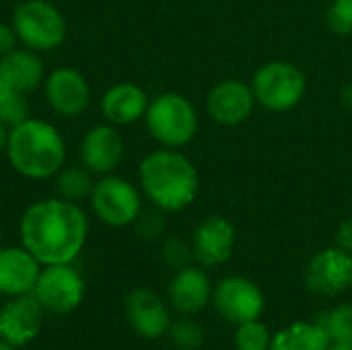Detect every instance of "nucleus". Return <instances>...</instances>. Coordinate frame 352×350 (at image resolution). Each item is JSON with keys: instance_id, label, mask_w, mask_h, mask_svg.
Masks as SVG:
<instances>
[{"instance_id": "1", "label": "nucleus", "mask_w": 352, "mask_h": 350, "mask_svg": "<svg viewBox=\"0 0 352 350\" xmlns=\"http://www.w3.org/2000/svg\"><path fill=\"white\" fill-rule=\"evenodd\" d=\"M21 245L29 250L41 266L72 264L82 252L89 235V219L80 204L43 198L27 206L19 223Z\"/></svg>"}, {"instance_id": "2", "label": "nucleus", "mask_w": 352, "mask_h": 350, "mask_svg": "<svg viewBox=\"0 0 352 350\" xmlns=\"http://www.w3.org/2000/svg\"><path fill=\"white\" fill-rule=\"evenodd\" d=\"M138 182L144 196L163 212L188 208L200 190V175L194 163L177 149L165 146L140 161Z\"/></svg>"}, {"instance_id": "3", "label": "nucleus", "mask_w": 352, "mask_h": 350, "mask_svg": "<svg viewBox=\"0 0 352 350\" xmlns=\"http://www.w3.org/2000/svg\"><path fill=\"white\" fill-rule=\"evenodd\" d=\"M4 153L19 175L27 179H47L64 167L66 142L54 124L29 116L8 128Z\"/></svg>"}, {"instance_id": "4", "label": "nucleus", "mask_w": 352, "mask_h": 350, "mask_svg": "<svg viewBox=\"0 0 352 350\" xmlns=\"http://www.w3.org/2000/svg\"><path fill=\"white\" fill-rule=\"evenodd\" d=\"M144 122L148 134L165 149H182L190 144L198 132L196 107L179 93H161L151 99Z\"/></svg>"}, {"instance_id": "5", "label": "nucleus", "mask_w": 352, "mask_h": 350, "mask_svg": "<svg viewBox=\"0 0 352 350\" xmlns=\"http://www.w3.org/2000/svg\"><path fill=\"white\" fill-rule=\"evenodd\" d=\"M10 25L19 41L33 52H52L66 39V19L47 0L19 2L12 10Z\"/></svg>"}, {"instance_id": "6", "label": "nucleus", "mask_w": 352, "mask_h": 350, "mask_svg": "<svg viewBox=\"0 0 352 350\" xmlns=\"http://www.w3.org/2000/svg\"><path fill=\"white\" fill-rule=\"evenodd\" d=\"M256 103L268 111H289L297 107L307 91V78L299 66L285 60L262 64L252 80Z\"/></svg>"}, {"instance_id": "7", "label": "nucleus", "mask_w": 352, "mask_h": 350, "mask_svg": "<svg viewBox=\"0 0 352 350\" xmlns=\"http://www.w3.org/2000/svg\"><path fill=\"white\" fill-rule=\"evenodd\" d=\"M89 202L97 219L109 227L132 225L142 210L138 188L113 173L101 175V179L95 182Z\"/></svg>"}, {"instance_id": "8", "label": "nucleus", "mask_w": 352, "mask_h": 350, "mask_svg": "<svg viewBox=\"0 0 352 350\" xmlns=\"http://www.w3.org/2000/svg\"><path fill=\"white\" fill-rule=\"evenodd\" d=\"M33 297L47 314H72L85 299V281L72 264L43 266L33 289Z\"/></svg>"}, {"instance_id": "9", "label": "nucleus", "mask_w": 352, "mask_h": 350, "mask_svg": "<svg viewBox=\"0 0 352 350\" xmlns=\"http://www.w3.org/2000/svg\"><path fill=\"white\" fill-rule=\"evenodd\" d=\"M212 301L217 311L235 324L258 320L264 311V295L260 287L245 276L223 278L212 291Z\"/></svg>"}, {"instance_id": "10", "label": "nucleus", "mask_w": 352, "mask_h": 350, "mask_svg": "<svg viewBox=\"0 0 352 350\" xmlns=\"http://www.w3.org/2000/svg\"><path fill=\"white\" fill-rule=\"evenodd\" d=\"M43 87L50 107L62 118H76L85 113L91 103L89 80L72 66H60L52 70L45 76Z\"/></svg>"}, {"instance_id": "11", "label": "nucleus", "mask_w": 352, "mask_h": 350, "mask_svg": "<svg viewBox=\"0 0 352 350\" xmlns=\"http://www.w3.org/2000/svg\"><path fill=\"white\" fill-rule=\"evenodd\" d=\"M305 285L322 297H336L352 285V254L328 248L311 258L305 270Z\"/></svg>"}, {"instance_id": "12", "label": "nucleus", "mask_w": 352, "mask_h": 350, "mask_svg": "<svg viewBox=\"0 0 352 350\" xmlns=\"http://www.w3.org/2000/svg\"><path fill=\"white\" fill-rule=\"evenodd\" d=\"M43 316L45 309L33 293L8 297V301L0 307V340L16 349L29 344L41 332Z\"/></svg>"}, {"instance_id": "13", "label": "nucleus", "mask_w": 352, "mask_h": 350, "mask_svg": "<svg viewBox=\"0 0 352 350\" xmlns=\"http://www.w3.org/2000/svg\"><path fill=\"white\" fill-rule=\"evenodd\" d=\"M256 105L254 89L237 78H227L217 83L206 97V111L212 122L221 126L243 124Z\"/></svg>"}, {"instance_id": "14", "label": "nucleus", "mask_w": 352, "mask_h": 350, "mask_svg": "<svg viewBox=\"0 0 352 350\" xmlns=\"http://www.w3.org/2000/svg\"><path fill=\"white\" fill-rule=\"evenodd\" d=\"M124 159V140L113 124H99L87 130L80 140V161L97 175L113 173Z\"/></svg>"}, {"instance_id": "15", "label": "nucleus", "mask_w": 352, "mask_h": 350, "mask_svg": "<svg viewBox=\"0 0 352 350\" xmlns=\"http://www.w3.org/2000/svg\"><path fill=\"white\" fill-rule=\"evenodd\" d=\"M235 248V227L229 219L212 215L204 219L194 231V258L206 266H221L233 256Z\"/></svg>"}, {"instance_id": "16", "label": "nucleus", "mask_w": 352, "mask_h": 350, "mask_svg": "<svg viewBox=\"0 0 352 350\" xmlns=\"http://www.w3.org/2000/svg\"><path fill=\"white\" fill-rule=\"evenodd\" d=\"M126 318L142 338H159L169 332L171 318L163 299L151 289H134L126 299Z\"/></svg>"}, {"instance_id": "17", "label": "nucleus", "mask_w": 352, "mask_h": 350, "mask_svg": "<svg viewBox=\"0 0 352 350\" xmlns=\"http://www.w3.org/2000/svg\"><path fill=\"white\" fill-rule=\"evenodd\" d=\"M39 272V260L23 245L0 248V295L19 297L33 293Z\"/></svg>"}, {"instance_id": "18", "label": "nucleus", "mask_w": 352, "mask_h": 350, "mask_svg": "<svg viewBox=\"0 0 352 350\" xmlns=\"http://www.w3.org/2000/svg\"><path fill=\"white\" fill-rule=\"evenodd\" d=\"M148 95L134 83H118L109 87L101 97V113L113 126H128L144 118L148 107Z\"/></svg>"}, {"instance_id": "19", "label": "nucleus", "mask_w": 352, "mask_h": 350, "mask_svg": "<svg viewBox=\"0 0 352 350\" xmlns=\"http://www.w3.org/2000/svg\"><path fill=\"white\" fill-rule=\"evenodd\" d=\"M0 74L19 93L27 95L39 89L45 80V66L37 52L29 47H14L12 52L0 56Z\"/></svg>"}, {"instance_id": "20", "label": "nucleus", "mask_w": 352, "mask_h": 350, "mask_svg": "<svg viewBox=\"0 0 352 350\" xmlns=\"http://www.w3.org/2000/svg\"><path fill=\"white\" fill-rule=\"evenodd\" d=\"M210 281L200 268L184 266L169 283V301L182 314H198L210 299Z\"/></svg>"}, {"instance_id": "21", "label": "nucleus", "mask_w": 352, "mask_h": 350, "mask_svg": "<svg viewBox=\"0 0 352 350\" xmlns=\"http://www.w3.org/2000/svg\"><path fill=\"white\" fill-rule=\"evenodd\" d=\"M330 336L322 324L295 322L272 336L268 350H328Z\"/></svg>"}, {"instance_id": "22", "label": "nucleus", "mask_w": 352, "mask_h": 350, "mask_svg": "<svg viewBox=\"0 0 352 350\" xmlns=\"http://www.w3.org/2000/svg\"><path fill=\"white\" fill-rule=\"evenodd\" d=\"M56 192L60 198L70 202H80L93 192V173L82 165H64L56 175Z\"/></svg>"}, {"instance_id": "23", "label": "nucleus", "mask_w": 352, "mask_h": 350, "mask_svg": "<svg viewBox=\"0 0 352 350\" xmlns=\"http://www.w3.org/2000/svg\"><path fill=\"white\" fill-rule=\"evenodd\" d=\"M29 116L31 113H29L27 95L10 87L0 74V124H4L6 128H12L21 124L23 120H27Z\"/></svg>"}, {"instance_id": "24", "label": "nucleus", "mask_w": 352, "mask_h": 350, "mask_svg": "<svg viewBox=\"0 0 352 350\" xmlns=\"http://www.w3.org/2000/svg\"><path fill=\"white\" fill-rule=\"evenodd\" d=\"M330 336L332 344H346L352 347V305L342 303L336 309H332L322 324Z\"/></svg>"}, {"instance_id": "25", "label": "nucleus", "mask_w": 352, "mask_h": 350, "mask_svg": "<svg viewBox=\"0 0 352 350\" xmlns=\"http://www.w3.org/2000/svg\"><path fill=\"white\" fill-rule=\"evenodd\" d=\"M270 342H272V334L262 322L250 320L237 326L235 332L237 350H268Z\"/></svg>"}, {"instance_id": "26", "label": "nucleus", "mask_w": 352, "mask_h": 350, "mask_svg": "<svg viewBox=\"0 0 352 350\" xmlns=\"http://www.w3.org/2000/svg\"><path fill=\"white\" fill-rule=\"evenodd\" d=\"M326 25L338 37L352 35V0H330L326 10Z\"/></svg>"}, {"instance_id": "27", "label": "nucleus", "mask_w": 352, "mask_h": 350, "mask_svg": "<svg viewBox=\"0 0 352 350\" xmlns=\"http://www.w3.org/2000/svg\"><path fill=\"white\" fill-rule=\"evenodd\" d=\"M171 340L177 349L194 350L202 344V330L196 322L192 320H179L169 326Z\"/></svg>"}, {"instance_id": "28", "label": "nucleus", "mask_w": 352, "mask_h": 350, "mask_svg": "<svg viewBox=\"0 0 352 350\" xmlns=\"http://www.w3.org/2000/svg\"><path fill=\"white\" fill-rule=\"evenodd\" d=\"M163 212V210H161ZM157 212V210H148V212H142L138 215V219L134 221L136 225V233L142 237V239H155L161 235L163 227H165V219L163 215Z\"/></svg>"}, {"instance_id": "29", "label": "nucleus", "mask_w": 352, "mask_h": 350, "mask_svg": "<svg viewBox=\"0 0 352 350\" xmlns=\"http://www.w3.org/2000/svg\"><path fill=\"white\" fill-rule=\"evenodd\" d=\"M163 258H165L167 264L177 266V268H184L186 262H188V258H190V250H188V245L182 239L171 237L163 245Z\"/></svg>"}, {"instance_id": "30", "label": "nucleus", "mask_w": 352, "mask_h": 350, "mask_svg": "<svg viewBox=\"0 0 352 350\" xmlns=\"http://www.w3.org/2000/svg\"><path fill=\"white\" fill-rule=\"evenodd\" d=\"M16 33H14V27L12 25H6V23H0V56L12 52L16 47Z\"/></svg>"}, {"instance_id": "31", "label": "nucleus", "mask_w": 352, "mask_h": 350, "mask_svg": "<svg viewBox=\"0 0 352 350\" xmlns=\"http://www.w3.org/2000/svg\"><path fill=\"white\" fill-rule=\"evenodd\" d=\"M336 248L352 254V219H346L340 223L336 231Z\"/></svg>"}, {"instance_id": "32", "label": "nucleus", "mask_w": 352, "mask_h": 350, "mask_svg": "<svg viewBox=\"0 0 352 350\" xmlns=\"http://www.w3.org/2000/svg\"><path fill=\"white\" fill-rule=\"evenodd\" d=\"M340 105L352 113V83H346L340 91Z\"/></svg>"}, {"instance_id": "33", "label": "nucleus", "mask_w": 352, "mask_h": 350, "mask_svg": "<svg viewBox=\"0 0 352 350\" xmlns=\"http://www.w3.org/2000/svg\"><path fill=\"white\" fill-rule=\"evenodd\" d=\"M6 138H8V128L4 124H0V153H4V149H6Z\"/></svg>"}, {"instance_id": "34", "label": "nucleus", "mask_w": 352, "mask_h": 350, "mask_svg": "<svg viewBox=\"0 0 352 350\" xmlns=\"http://www.w3.org/2000/svg\"><path fill=\"white\" fill-rule=\"evenodd\" d=\"M328 350H352V347H346V344H330Z\"/></svg>"}, {"instance_id": "35", "label": "nucleus", "mask_w": 352, "mask_h": 350, "mask_svg": "<svg viewBox=\"0 0 352 350\" xmlns=\"http://www.w3.org/2000/svg\"><path fill=\"white\" fill-rule=\"evenodd\" d=\"M0 350H19L16 347H12V344H8V342H4V340H0Z\"/></svg>"}, {"instance_id": "36", "label": "nucleus", "mask_w": 352, "mask_h": 350, "mask_svg": "<svg viewBox=\"0 0 352 350\" xmlns=\"http://www.w3.org/2000/svg\"><path fill=\"white\" fill-rule=\"evenodd\" d=\"M328 2H330V0H328Z\"/></svg>"}, {"instance_id": "37", "label": "nucleus", "mask_w": 352, "mask_h": 350, "mask_svg": "<svg viewBox=\"0 0 352 350\" xmlns=\"http://www.w3.org/2000/svg\"><path fill=\"white\" fill-rule=\"evenodd\" d=\"M351 287H352V285H351Z\"/></svg>"}]
</instances>
